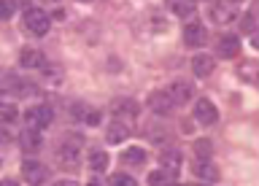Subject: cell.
<instances>
[{"instance_id": "4fadbf2b", "label": "cell", "mask_w": 259, "mask_h": 186, "mask_svg": "<svg viewBox=\"0 0 259 186\" xmlns=\"http://www.w3.org/2000/svg\"><path fill=\"white\" fill-rule=\"evenodd\" d=\"M216 52L219 57H224V60H232V57H238L240 52V38L238 35H222L216 43Z\"/></svg>"}, {"instance_id": "7402d4cb", "label": "cell", "mask_w": 259, "mask_h": 186, "mask_svg": "<svg viewBox=\"0 0 259 186\" xmlns=\"http://www.w3.org/2000/svg\"><path fill=\"white\" fill-rule=\"evenodd\" d=\"M19 119V108H16L14 103H3L0 100V121H6V124H11V121Z\"/></svg>"}, {"instance_id": "836d02e7", "label": "cell", "mask_w": 259, "mask_h": 186, "mask_svg": "<svg viewBox=\"0 0 259 186\" xmlns=\"http://www.w3.org/2000/svg\"><path fill=\"white\" fill-rule=\"evenodd\" d=\"M78 3H89V0H78Z\"/></svg>"}, {"instance_id": "1f68e13d", "label": "cell", "mask_w": 259, "mask_h": 186, "mask_svg": "<svg viewBox=\"0 0 259 186\" xmlns=\"http://www.w3.org/2000/svg\"><path fill=\"white\" fill-rule=\"evenodd\" d=\"M87 186H100V183H97V181H89V183H87Z\"/></svg>"}, {"instance_id": "9a60e30c", "label": "cell", "mask_w": 259, "mask_h": 186, "mask_svg": "<svg viewBox=\"0 0 259 186\" xmlns=\"http://www.w3.org/2000/svg\"><path fill=\"white\" fill-rule=\"evenodd\" d=\"M149 108L157 113V116H167V113L173 111V103H170V97L165 92H151L149 95Z\"/></svg>"}, {"instance_id": "f546056e", "label": "cell", "mask_w": 259, "mask_h": 186, "mask_svg": "<svg viewBox=\"0 0 259 186\" xmlns=\"http://www.w3.org/2000/svg\"><path fill=\"white\" fill-rule=\"evenodd\" d=\"M40 6H52V3H57V0H38Z\"/></svg>"}, {"instance_id": "44dd1931", "label": "cell", "mask_w": 259, "mask_h": 186, "mask_svg": "<svg viewBox=\"0 0 259 186\" xmlns=\"http://www.w3.org/2000/svg\"><path fill=\"white\" fill-rule=\"evenodd\" d=\"M108 162H111V157L105 151H92L87 159V165H89V170H95V173H103V170H108Z\"/></svg>"}, {"instance_id": "8fae6325", "label": "cell", "mask_w": 259, "mask_h": 186, "mask_svg": "<svg viewBox=\"0 0 259 186\" xmlns=\"http://www.w3.org/2000/svg\"><path fill=\"white\" fill-rule=\"evenodd\" d=\"M73 116H76V121H81V124H89V127H97V124H100V111L92 108V105H84V103H76V105H73Z\"/></svg>"}, {"instance_id": "ac0fdd59", "label": "cell", "mask_w": 259, "mask_h": 186, "mask_svg": "<svg viewBox=\"0 0 259 186\" xmlns=\"http://www.w3.org/2000/svg\"><path fill=\"white\" fill-rule=\"evenodd\" d=\"M46 60H44V52H38V49H22L19 54V65L22 68H40Z\"/></svg>"}, {"instance_id": "4dcf8cb0", "label": "cell", "mask_w": 259, "mask_h": 186, "mask_svg": "<svg viewBox=\"0 0 259 186\" xmlns=\"http://www.w3.org/2000/svg\"><path fill=\"white\" fill-rule=\"evenodd\" d=\"M227 3H235V6H238V3H243V0H227Z\"/></svg>"}, {"instance_id": "7a4b0ae2", "label": "cell", "mask_w": 259, "mask_h": 186, "mask_svg": "<svg viewBox=\"0 0 259 186\" xmlns=\"http://www.w3.org/2000/svg\"><path fill=\"white\" fill-rule=\"evenodd\" d=\"M78 157H81V137L78 135H65V141L60 143L57 149V159L62 162V167H76L78 165Z\"/></svg>"}, {"instance_id": "6da1fadb", "label": "cell", "mask_w": 259, "mask_h": 186, "mask_svg": "<svg viewBox=\"0 0 259 186\" xmlns=\"http://www.w3.org/2000/svg\"><path fill=\"white\" fill-rule=\"evenodd\" d=\"M138 113H141V105L135 100H130V97H121V100H113L111 103V116L113 121H121V124H133L138 119Z\"/></svg>"}, {"instance_id": "5bb4252c", "label": "cell", "mask_w": 259, "mask_h": 186, "mask_svg": "<svg viewBox=\"0 0 259 186\" xmlns=\"http://www.w3.org/2000/svg\"><path fill=\"white\" fill-rule=\"evenodd\" d=\"M213 68H216V60L210 54H197L192 60V73L197 78H208L210 73H213Z\"/></svg>"}, {"instance_id": "83f0119b", "label": "cell", "mask_w": 259, "mask_h": 186, "mask_svg": "<svg viewBox=\"0 0 259 186\" xmlns=\"http://www.w3.org/2000/svg\"><path fill=\"white\" fill-rule=\"evenodd\" d=\"M243 32H254V16H246V19H243Z\"/></svg>"}, {"instance_id": "2e32d148", "label": "cell", "mask_w": 259, "mask_h": 186, "mask_svg": "<svg viewBox=\"0 0 259 186\" xmlns=\"http://www.w3.org/2000/svg\"><path fill=\"white\" fill-rule=\"evenodd\" d=\"M24 89H30V86L22 84V81L16 78V73L0 70V92H24Z\"/></svg>"}, {"instance_id": "cb8c5ba5", "label": "cell", "mask_w": 259, "mask_h": 186, "mask_svg": "<svg viewBox=\"0 0 259 186\" xmlns=\"http://www.w3.org/2000/svg\"><path fill=\"white\" fill-rule=\"evenodd\" d=\"M108 186H138V181L133 175H127V173H113L108 178Z\"/></svg>"}, {"instance_id": "f1b7e54d", "label": "cell", "mask_w": 259, "mask_h": 186, "mask_svg": "<svg viewBox=\"0 0 259 186\" xmlns=\"http://www.w3.org/2000/svg\"><path fill=\"white\" fill-rule=\"evenodd\" d=\"M0 186H22V183L14 181V178H3V181H0Z\"/></svg>"}, {"instance_id": "8992f818", "label": "cell", "mask_w": 259, "mask_h": 186, "mask_svg": "<svg viewBox=\"0 0 259 186\" xmlns=\"http://www.w3.org/2000/svg\"><path fill=\"white\" fill-rule=\"evenodd\" d=\"M49 167L44 165V162H38V159H24L22 162V178L27 181L30 186H40L44 181H49Z\"/></svg>"}, {"instance_id": "277c9868", "label": "cell", "mask_w": 259, "mask_h": 186, "mask_svg": "<svg viewBox=\"0 0 259 186\" xmlns=\"http://www.w3.org/2000/svg\"><path fill=\"white\" fill-rule=\"evenodd\" d=\"M24 124H27L30 129H44V127H49L54 121V111L49 108V105H32V108H27L24 111Z\"/></svg>"}, {"instance_id": "d6986e66", "label": "cell", "mask_w": 259, "mask_h": 186, "mask_svg": "<svg viewBox=\"0 0 259 186\" xmlns=\"http://www.w3.org/2000/svg\"><path fill=\"white\" fill-rule=\"evenodd\" d=\"M167 8L173 11V16H181V19H186V16H192L194 14V0H165Z\"/></svg>"}, {"instance_id": "603a6c76", "label": "cell", "mask_w": 259, "mask_h": 186, "mask_svg": "<svg viewBox=\"0 0 259 186\" xmlns=\"http://www.w3.org/2000/svg\"><path fill=\"white\" fill-rule=\"evenodd\" d=\"M121 159L130 162V165H143V159H146V151L143 149H138V146H130V149L121 154Z\"/></svg>"}, {"instance_id": "d6a6232c", "label": "cell", "mask_w": 259, "mask_h": 186, "mask_svg": "<svg viewBox=\"0 0 259 186\" xmlns=\"http://www.w3.org/2000/svg\"><path fill=\"white\" fill-rule=\"evenodd\" d=\"M57 186H70V183H68V181H62V183H57Z\"/></svg>"}, {"instance_id": "30bf717a", "label": "cell", "mask_w": 259, "mask_h": 186, "mask_svg": "<svg viewBox=\"0 0 259 186\" xmlns=\"http://www.w3.org/2000/svg\"><path fill=\"white\" fill-rule=\"evenodd\" d=\"M159 170L167 173L170 178H178V173H181V154L178 151H162L159 154Z\"/></svg>"}, {"instance_id": "9c48e42d", "label": "cell", "mask_w": 259, "mask_h": 186, "mask_svg": "<svg viewBox=\"0 0 259 186\" xmlns=\"http://www.w3.org/2000/svg\"><path fill=\"white\" fill-rule=\"evenodd\" d=\"M192 173H194V178H200V181H216V178H219V170H216V165L208 157H197V159H194L192 162Z\"/></svg>"}, {"instance_id": "e575fe53", "label": "cell", "mask_w": 259, "mask_h": 186, "mask_svg": "<svg viewBox=\"0 0 259 186\" xmlns=\"http://www.w3.org/2000/svg\"><path fill=\"white\" fill-rule=\"evenodd\" d=\"M192 186H194V183H192Z\"/></svg>"}, {"instance_id": "ffe728a7", "label": "cell", "mask_w": 259, "mask_h": 186, "mask_svg": "<svg viewBox=\"0 0 259 186\" xmlns=\"http://www.w3.org/2000/svg\"><path fill=\"white\" fill-rule=\"evenodd\" d=\"M124 137H130V127L121 124V121H111L108 132H105V141L108 143H124Z\"/></svg>"}, {"instance_id": "e0dca14e", "label": "cell", "mask_w": 259, "mask_h": 186, "mask_svg": "<svg viewBox=\"0 0 259 186\" xmlns=\"http://www.w3.org/2000/svg\"><path fill=\"white\" fill-rule=\"evenodd\" d=\"M19 143H22V149L24 151H38L40 146H44V137H40V129H24L22 137H19Z\"/></svg>"}, {"instance_id": "52a82bcc", "label": "cell", "mask_w": 259, "mask_h": 186, "mask_svg": "<svg viewBox=\"0 0 259 186\" xmlns=\"http://www.w3.org/2000/svg\"><path fill=\"white\" fill-rule=\"evenodd\" d=\"M24 27H27L35 38H44L49 27H52V22H49V16L40 11V8H27L24 11Z\"/></svg>"}, {"instance_id": "5b68a950", "label": "cell", "mask_w": 259, "mask_h": 186, "mask_svg": "<svg viewBox=\"0 0 259 186\" xmlns=\"http://www.w3.org/2000/svg\"><path fill=\"white\" fill-rule=\"evenodd\" d=\"M208 16L213 24H219V27H227V24H232L235 19H240V11L235 3H213L208 8Z\"/></svg>"}, {"instance_id": "4316f807", "label": "cell", "mask_w": 259, "mask_h": 186, "mask_svg": "<svg viewBox=\"0 0 259 186\" xmlns=\"http://www.w3.org/2000/svg\"><path fill=\"white\" fill-rule=\"evenodd\" d=\"M8 143H11V132H8V129H3V127H0V149H6Z\"/></svg>"}, {"instance_id": "3957f363", "label": "cell", "mask_w": 259, "mask_h": 186, "mask_svg": "<svg viewBox=\"0 0 259 186\" xmlns=\"http://www.w3.org/2000/svg\"><path fill=\"white\" fill-rule=\"evenodd\" d=\"M165 95L170 97V103H173V105H186L194 97V84L189 78H176V81H170V84H167Z\"/></svg>"}, {"instance_id": "ba28073f", "label": "cell", "mask_w": 259, "mask_h": 186, "mask_svg": "<svg viewBox=\"0 0 259 186\" xmlns=\"http://www.w3.org/2000/svg\"><path fill=\"white\" fill-rule=\"evenodd\" d=\"M216 119H219V111H216V105L208 100V97H200L197 103H194V121L202 127H210V124H216Z\"/></svg>"}, {"instance_id": "d4e9b609", "label": "cell", "mask_w": 259, "mask_h": 186, "mask_svg": "<svg viewBox=\"0 0 259 186\" xmlns=\"http://www.w3.org/2000/svg\"><path fill=\"white\" fill-rule=\"evenodd\" d=\"M173 178H170L167 173H162V170H154V173H149V186H167Z\"/></svg>"}, {"instance_id": "484cf974", "label": "cell", "mask_w": 259, "mask_h": 186, "mask_svg": "<svg viewBox=\"0 0 259 186\" xmlns=\"http://www.w3.org/2000/svg\"><path fill=\"white\" fill-rule=\"evenodd\" d=\"M14 11H16V8H14V3H11V0H0V19H11V16H14Z\"/></svg>"}, {"instance_id": "7c38bea8", "label": "cell", "mask_w": 259, "mask_h": 186, "mask_svg": "<svg viewBox=\"0 0 259 186\" xmlns=\"http://www.w3.org/2000/svg\"><path fill=\"white\" fill-rule=\"evenodd\" d=\"M205 40H208V32L200 22H192V24L184 27V43L186 46H202Z\"/></svg>"}]
</instances>
